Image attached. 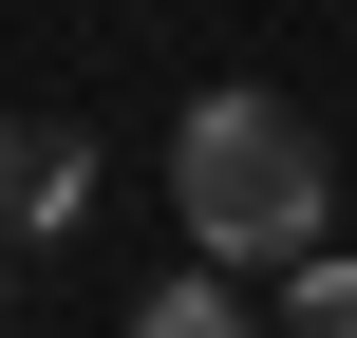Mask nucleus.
I'll return each instance as SVG.
<instances>
[{
    "label": "nucleus",
    "mask_w": 357,
    "mask_h": 338,
    "mask_svg": "<svg viewBox=\"0 0 357 338\" xmlns=\"http://www.w3.org/2000/svg\"><path fill=\"white\" fill-rule=\"evenodd\" d=\"M264 320H282V338H357V245H320V263L264 301Z\"/></svg>",
    "instance_id": "4"
},
{
    "label": "nucleus",
    "mask_w": 357,
    "mask_h": 338,
    "mask_svg": "<svg viewBox=\"0 0 357 338\" xmlns=\"http://www.w3.org/2000/svg\"><path fill=\"white\" fill-rule=\"evenodd\" d=\"M0 207H19V245H56V226L94 207V132H56V113H19V151H0Z\"/></svg>",
    "instance_id": "2"
},
{
    "label": "nucleus",
    "mask_w": 357,
    "mask_h": 338,
    "mask_svg": "<svg viewBox=\"0 0 357 338\" xmlns=\"http://www.w3.org/2000/svg\"><path fill=\"white\" fill-rule=\"evenodd\" d=\"M113 338H282V320H264V301H226V263H207V282H151Z\"/></svg>",
    "instance_id": "3"
},
{
    "label": "nucleus",
    "mask_w": 357,
    "mask_h": 338,
    "mask_svg": "<svg viewBox=\"0 0 357 338\" xmlns=\"http://www.w3.org/2000/svg\"><path fill=\"white\" fill-rule=\"evenodd\" d=\"M169 207H188V245L207 263H264V282H301L320 245H339V151L282 113V94H188V132H169Z\"/></svg>",
    "instance_id": "1"
}]
</instances>
